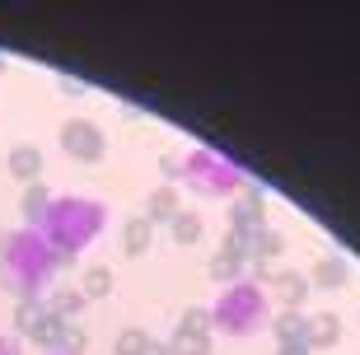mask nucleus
I'll list each match as a JSON object with an SVG mask.
<instances>
[{
    "instance_id": "7ed1b4c3",
    "label": "nucleus",
    "mask_w": 360,
    "mask_h": 355,
    "mask_svg": "<svg viewBox=\"0 0 360 355\" xmlns=\"http://www.w3.org/2000/svg\"><path fill=\"white\" fill-rule=\"evenodd\" d=\"M61 150H66L70 159L94 164V159H103V131H98L94 122H84V117H70L66 127H61Z\"/></svg>"
},
{
    "instance_id": "0eeeda50",
    "label": "nucleus",
    "mask_w": 360,
    "mask_h": 355,
    "mask_svg": "<svg viewBox=\"0 0 360 355\" xmlns=\"http://www.w3.org/2000/svg\"><path fill=\"white\" fill-rule=\"evenodd\" d=\"M122 243H127V252H146L150 248V220H131L127 234H122Z\"/></svg>"
},
{
    "instance_id": "f8f14e48",
    "label": "nucleus",
    "mask_w": 360,
    "mask_h": 355,
    "mask_svg": "<svg viewBox=\"0 0 360 355\" xmlns=\"http://www.w3.org/2000/svg\"><path fill=\"white\" fill-rule=\"evenodd\" d=\"M0 70H5V56H0Z\"/></svg>"
},
{
    "instance_id": "423d86ee",
    "label": "nucleus",
    "mask_w": 360,
    "mask_h": 355,
    "mask_svg": "<svg viewBox=\"0 0 360 355\" xmlns=\"http://www.w3.org/2000/svg\"><path fill=\"white\" fill-rule=\"evenodd\" d=\"M47 206H52V192H47L42 183H28V192H24V215L38 224L42 215H47Z\"/></svg>"
},
{
    "instance_id": "20e7f679",
    "label": "nucleus",
    "mask_w": 360,
    "mask_h": 355,
    "mask_svg": "<svg viewBox=\"0 0 360 355\" xmlns=\"http://www.w3.org/2000/svg\"><path fill=\"white\" fill-rule=\"evenodd\" d=\"M42 173V150L38 145H14L10 150V178H19V183H38Z\"/></svg>"
},
{
    "instance_id": "9d476101",
    "label": "nucleus",
    "mask_w": 360,
    "mask_h": 355,
    "mask_svg": "<svg viewBox=\"0 0 360 355\" xmlns=\"http://www.w3.org/2000/svg\"><path fill=\"white\" fill-rule=\"evenodd\" d=\"M169 211H174V192H155V197H150V215H155V220H164Z\"/></svg>"
},
{
    "instance_id": "6e6552de",
    "label": "nucleus",
    "mask_w": 360,
    "mask_h": 355,
    "mask_svg": "<svg viewBox=\"0 0 360 355\" xmlns=\"http://www.w3.org/2000/svg\"><path fill=\"white\" fill-rule=\"evenodd\" d=\"M108 285H112V276H108V266H89V271H84V285H80V295H94V299H98V295H108Z\"/></svg>"
},
{
    "instance_id": "9b49d317",
    "label": "nucleus",
    "mask_w": 360,
    "mask_h": 355,
    "mask_svg": "<svg viewBox=\"0 0 360 355\" xmlns=\"http://www.w3.org/2000/svg\"><path fill=\"white\" fill-rule=\"evenodd\" d=\"M0 355H19V342H10V337H0Z\"/></svg>"
},
{
    "instance_id": "f257e3e1",
    "label": "nucleus",
    "mask_w": 360,
    "mask_h": 355,
    "mask_svg": "<svg viewBox=\"0 0 360 355\" xmlns=\"http://www.w3.org/2000/svg\"><path fill=\"white\" fill-rule=\"evenodd\" d=\"M56 266L52 243L38 229H10L0 234V285L14 299H38V290H47Z\"/></svg>"
},
{
    "instance_id": "f03ea898",
    "label": "nucleus",
    "mask_w": 360,
    "mask_h": 355,
    "mask_svg": "<svg viewBox=\"0 0 360 355\" xmlns=\"http://www.w3.org/2000/svg\"><path fill=\"white\" fill-rule=\"evenodd\" d=\"M108 211L98 201H84V197H52L47 215H42V229L38 234L52 243L56 262H70V252H80L84 243H94V234L103 229Z\"/></svg>"
},
{
    "instance_id": "39448f33",
    "label": "nucleus",
    "mask_w": 360,
    "mask_h": 355,
    "mask_svg": "<svg viewBox=\"0 0 360 355\" xmlns=\"http://www.w3.org/2000/svg\"><path fill=\"white\" fill-rule=\"evenodd\" d=\"M47 318H52V314H47V304H42V299H19V304H14V328L24 332V337H33Z\"/></svg>"
},
{
    "instance_id": "1a4fd4ad",
    "label": "nucleus",
    "mask_w": 360,
    "mask_h": 355,
    "mask_svg": "<svg viewBox=\"0 0 360 355\" xmlns=\"http://www.w3.org/2000/svg\"><path fill=\"white\" fill-rule=\"evenodd\" d=\"M146 351H150L146 332H122L117 337V355H146Z\"/></svg>"
}]
</instances>
